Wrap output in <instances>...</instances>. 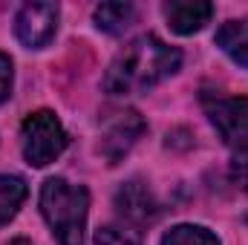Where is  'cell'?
Listing matches in <instances>:
<instances>
[{"mask_svg":"<svg viewBox=\"0 0 248 245\" xmlns=\"http://www.w3.org/2000/svg\"><path fill=\"white\" fill-rule=\"evenodd\" d=\"M182 66V52L168 46L156 35H141L130 41L104 72V92L110 95H139L165 78L176 75Z\"/></svg>","mask_w":248,"mask_h":245,"instance_id":"cell-1","label":"cell"},{"mask_svg":"<svg viewBox=\"0 0 248 245\" xmlns=\"http://www.w3.org/2000/svg\"><path fill=\"white\" fill-rule=\"evenodd\" d=\"M41 214L61 245H84V228L90 214V190L52 176L41 184Z\"/></svg>","mask_w":248,"mask_h":245,"instance_id":"cell-2","label":"cell"},{"mask_svg":"<svg viewBox=\"0 0 248 245\" xmlns=\"http://www.w3.org/2000/svg\"><path fill=\"white\" fill-rule=\"evenodd\" d=\"M66 130L58 122L52 110H35L20 124V144H23V159L32 168H46L52 165L63 150H66Z\"/></svg>","mask_w":248,"mask_h":245,"instance_id":"cell-3","label":"cell"},{"mask_svg":"<svg viewBox=\"0 0 248 245\" xmlns=\"http://www.w3.org/2000/svg\"><path fill=\"white\" fill-rule=\"evenodd\" d=\"M202 107L219 138L234 150L248 144V98L246 95H202Z\"/></svg>","mask_w":248,"mask_h":245,"instance_id":"cell-4","label":"cell"},{"mask_svg":"<svg viewBox=\"0 0 248 245\" xmlns=\"http://www.w3.org/2000/svg\"><path fill=\"white\" fill-rule=\"evenodd\" d=\"M58 3H23L15 15V35L26 49H44L58 32Z\"/></svg>","mask_w":248,"mask_h":245,"instance_id":"cell-5","label":"cell"},{"mask_svg":"<svg viewBox=\"0 0 248 245\" xmlns=\"http://www.w3.org/2000/svg\"><path fill=\"white\" fill-rule=\"evenodd\" d=\"M144 133V119L136 110H124L113 122L107 124L104 136H101V156L107 159V165H119L124 156L130 153V147L141 138Z\"/></svg>","mask_w":248,"mask_h":245,"instance_id":"cell-6","label":"cell"},{"mask_svg":"<svg viewBox=\"0 0 248 245\" xmlns=\"http://www.w3.org/2000/svg\"><path fill=\"white\" fill-rule=\"evenodd\" d=\"M116 208L124 219L136 228V225H147L159 216V202L153 196V190L141 179H130L116 190Z\"/></svg>","mask_w":248,"mask_h":245,"instance_id":"cell-7","label":"cell"},{"mask_svg":"<svg viewBox=\"0 0 248 245\" xmlns=\"http://www.w3.org/2000/svg\"><path fill=\"white\" fill-rule=\"evenodd\" d=\"M168 26L176 35H193L214 17V3L208 0H170L162 6Z\"/></svg>","mask_w":248,"mask_h":245,"instance_id":"cell-8","label":"cell"},{"mask_svg":"<svg viewBox=\"0 0 248 245\" xmlns=\"http://www.w3.org/2000/svg\"><path fill=\"white\" fill-rule=\"evenodd\" d=\"M217 46L234 63L248 69V20H228L217 29Z\"/></svg>","mask_w":248,"mask_h":245,"instance_id":"cell-9","label":"cell"},{"mask_svg":"<svg viewBox=\"0 0 248 245\" xmlns=\"http://www.w3.org/2000/svg\"><path fill=\"white\" fill-rule=\"evenodd\" d=\"M133 17H136V6H133V3H122V0L101 3V6H95V12H93L95 26H98L101 32H107V35H122L124 29L133 23Z\"/></svg>","mask_w":248,"mask_h":245,"instance_id":"cell-10","label":"cell"},{"mask_svg":"<svg viewBox=\"0 0 248 245\" xmlns=\"http://www.w3.org/2000/svg\"><path fill=\"white\" fill-rule=\"evenodd\" d=\"M26 193L29 190L20 176H9V173L0 176V228L17 216L20 205L26 202Z\"/></svg>","mask_w":248,"mask_h":245,"instance_id":"cell-11","label":"cell"},{"mask_svg":"<svg viewBox=\"0 0 248 245\" xmlns=\"http://www.w3.org/2000/svg\"><path fill=\"white\" fill-rule=\"evenodd\" d=\"M162 245H219V240L202 225H173L162 237Z\"/></svg>","mask_w":248,"mask_h":245,"instance_id":"cell-12","label":"cell"},{"mask_svg":"<svg viewBox=\"0 0 248 245\" xmlns=\"http://www.w3.org/2000/svg\"><path fill=\"white\" fill-rule=\"evenodd\" d=\"M95 245H141V237L133 225L110 222L95 231Z\"/></svg>","mask_w":248,"mask_h":245,"instance_id":"cell-13","label":"cell"},{"mask_svg":"<svg viewBox=\"0 0 248 245\" xmlns=\"http://www.w3.org/2000/svg\"><path fill=\"white\" fill-rule=\"evenodd\" d=\"M231 179L237 187L248 190V144L237 147L234 156H231Z\"/></svg>","mask_w":248,"mask_h":245,"instance_id":"cell-14","label":"cell"},{"mask_svg":"<svg viewBox=\"0 0 248 245\" xmlns=\"http://www.w3.org/2000/svg\"><path fill=\"white\" fill-rule=\"evenodd\" d=\"M12 81H15V69H12V58L6 52H0V104L12 95Z\"/></svg>","mask_w":248,"mask_h":245,"instance_id":"cell-15","label":"cell"},{"mask_svg":"<svg viewBox=\"0 0 248 245\" xmlns=\"http://www.w3.org/2000/svg\"><path fill=\"white\" fill-rule=\"evenodd\" d=\"M9 245H32V243H29L26 237H17V240H12V243H9Z\"/></svg>","mask_w":248,"mask_h":245,"instance_id":"cell-16","label":"cell"}]
</instances>
